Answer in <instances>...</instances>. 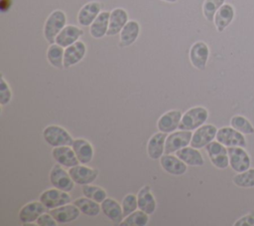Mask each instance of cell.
Masks as SVG:
<instances>
[{
  "instance_id": "52a82bcc",
  "label": "cell",
  "mask_w": 254,
  "mask_h": 226,
  "mask_svg": "<svg viewBox=\"0 0 254 226\" xmlns=\"http://www.w3.org/2000/svg\"><path fill=\"white\" fill-rule=\"evenodd\" d=\"M209 58V47L203 41L194 42L189 52V59L193 68L199 71H203L206 68V64Z\"/></svg>"
},
{
  "instance_id": "d6a6232c",
  "label": "cell",
  "mask_w": 254,
  "mask_h": 226,
  "mask_svg": "<svg viewBox=\"0 0 254 226\" xmlns=\"http://www.w3.org/2000/svg\"><path fill=\"white\" fill-rule=\"evenodd\" d=\"M233 183L241 188L254 187V168H249L243 172H238L232 178Z\"/></svg>"
},
{
  "instance_id": "74e56055",
  "label": "cell",
  "mask_w": 254,
  "mask_h": 226,
  "mask_svg": "<svg viewBox=\"0 0 254 226\" xmlns=\"http://www.w3.org/2000/svg\"><path fill=\"white\" fill-rule=\"evenodd\" d=\"M12 100V90L9 84L6 82L4 76H1V83H0V105L4 107L8 105Z\"/></svg>"
},
{
  "instance_id": "ffe728a7",
  "label": "cell",
  "mask_w": 254,
  "mask_h": 226,
  "mask_svg": "<svg viewBox=\"0 0 254 226\" xmlns=\"http://www.w3.org/2000/svg\"><path fill=\"white\" fill-rule=\"evenodd\" d=\"M101 212L115 225H119L124 219L121 203L112 197H106L101 203Z\"/></svg>"
},
{
  "instance_id": "ab89813d",
  "label": "cell",
  "mask_w": 254,
  "mask_h": 226,
  "mask_svg": "<svg viewBox=\"0 0 254 226\" xmlns=\"http://www.w3.org/2000/svg\"><path fill=\"white\" fill-rule=\"evenodd\" d=\"M234 226H253L254 225V211L242 216L233 224Z\"/></svg>"
},
{
  "instance_id": "83f0119b",
  "label": "cell",
  "mask_w": 254,
  "mask_h": 226,
  "mask_svg": "<svg viewBox=\"0 0 254 226\" xmlns=\"http://www.w3.org/2000/svg\"><path fill=\"white\" fill-rule=\"evenodd\" d=\"M109 11H101L96 19L89 26V34L94 39H101L107 36L109 27Z\"/></svg>"
},
{
  "instance_id": "60d3db41",
  "label": "cell",
  "mask_w": 254,
  "mask_h": 226,
  "mask_svg": "<svg viewBox=\"0 0 254 226\" xmlns=\"http://www.w3.org/2000/svg\"><path fill=\"white\" fill-rule=\"evenodd\" d=\"M11 7V1L10 0H1V10L2 12H6Z\"/></svg>"
},
{
  "instance_id": "d590c367",
  "label": "cell",
  "mask_w": 254,
  "mask_h": 226,
  "mask_svg": "<svg viewBox=\"0 0 254 226\" xmlns=\"http://www.w3.org/2000/svg\"><path fill=\"white\" fill-rule=\"evenodd\" d=\"M225 3V0H204L202 3V14L208 22H213L217 10Z\"/></svg>"
},
{
  "instance_id": "5b68a950",
  "label": "cell",
  "mask_w": 254,
  "mask_h": 226,
  "mask_svg": "<svg viewBox=\"0 0 254 226\" xmlns=\"http://www.w3.org/2000/svg\"><path fill=\"white\" fill-rule=\"evenodd\" d=\"M49 179L51 184L59 188L61 190L69 192L73 189L74 187V181L72 180L68 170H65L64 167L59 163L56 162V164L52 167L50 174H49Z\"/></svg>"
},
{
  "instance_id": "44dd1931",
  "label": "cell",
  "mask_w": 254,
  "mask_h": 226,
  "mask_svg": "<svg viewBox=\"0 0 254 226\" xmlns=\"http://www.w3.org/2000/svg\"><path fill=\"white\" fill-rule=\"evenodd\" d=\"M79 163L88 164L91 162L94 156V148L90 141L85 138L78 137L74 138L71 145Z\"/></svg>"
},
{
  "instance_id": "9a60e30c",
  "label": "cell",
  "mask_w": 254,
  "mask_h": 226,
  "mask_svg": "<svg viewBox=\"0 0 254 226\" xmlns=\"http://www.w3.org/2000/svg\"><path fill=\"white\" fill-rule=\"evenodd\" d=\"M182 116L183 113L180 110H170L158 118L157 128L159 131L169 134L179 128Z\"/></svg>"
},
{
  "instance_id": "3957f363",
  "label": "cell",
  "mask_w": 254,
  "mask_h": 226,
  "mask_svg": "<svg viewBox=\"0 0 254 226\" xmlns=\"http://www.w3.org/2000/svg\"><path fill=\"white\" fill-rule=\"evenodd\" d=\"M43 137L45 141L52 147L64 145L71 146L74 140L67 129L58 124L47 125L43 129Z\"/></svg>"
},
{
  "instance_id": "4dcf8cb0",
  "label": "cell",
  "mask_w": 254,
  "mask_h": 226,
  "mask_svg": "<svg viewBox=\"0 0 254 226\" xmlns=\"http://www.w3.org/2000/svg\"><path fill=\"white\" fill-rule=\"evenodd\" d=\"M64 48H63L57 43L50 44L47 50V60L52 67L59 70H63L64 69Z\"/></svg>"
},
{
  "instance_id": "30bf717a",
  "label": "cell",
  "mask_w": 254,
  "mask_h": 226,
  "mask_svg": "<svg viewBox=\"0 0 254 226\" xmlns=\"http://www.w3.org/2000/svg\"><path fill=\"white\" fill-rule=\"evenodd\" d=\"M217 133V128L215 125L211 123H204L197 127L192 132L190 146L195 147L197 149L205 147L208 143L213 141Z\"/></svg>"
},
{
  "instance_id": "f546056e",
  "label": "cell",
  "mask_w": 254,
  "mask_h": 226,
  "mask_svg": "<svg viewBox=\"0 0 254 226\" xmlns=\"http://www.w3.org/2000/svg\"><path fill=\"white\" fill-rule=\"evenodd\" d=\"M80 210L82 214L88 217H95L99 215L101 212V206L100 203L96 202L93 199H90L86 196L83 197H78L72 201Z\"/></svg>"
},
{
  "instance_id": "e575fe53",
  "label": "cell",
  "mask_w": 254,
  "mask_h": 226,
  "mask_svg": "<svg viewBox=\"0 0 254 226\" xmlns=\"http://www.w3.org/2000/svg\"><path fill=\"white\" fill-rule=\"evenodd\" d=\"M230 125L243 134L254 133V126L243 115H233L230 119Z\"/></svg>"
},
{
  "instance_id": "ba28073f",
  "label": "cell",
  "mask_w": 254,
  "mask_h": 226,
  "mask_svg": "<svg viewBox=\"0 0 254 226\" xmlns=\"http://www.w3.org/2000/svg\"><path fill=\"white\" fill-rule=\"evenodd\" d=\"M192 132L190 130L179 129L167 135L165 153H176L179 149L190 144Z\"/></svg>"
},
{
  "instance_id": "7a4b0ae2",
  "label": "cell",
  "mask_w": 254,
  "mask_h": 226,
  "mask_svg": "<svg viewBox=\"0 0 254 226\" xmlns=\"http://www.w3.org/2000/svg\"><path fill=\"white\" fill-rule=\"evenodd\" d=\"M208 118V111L201 106H195L189 109L183 113L179 129L193 131L206 122Z\"/></svg>"
},
{
  "instance_id": "1f68e13d",
  "label": "cell",
  "mask_w": 254,
  "mask_h": 226,
  "mask_svg": "<svg viewBox=\"0 0 254 226\" xmlns=\"http://www.w3.org/2000/svg\"><path fill=\"white\" fill-rule=\"evenodd\" d=\"M149 216L146 212L137 209L124 217L119 226H146L149 223Z\"/></svg>"
},
{
  "instance_id": "2e32d148",
  "label": "cell",
  "mask_w": 254,
  "mask_h": 226,
  "mask_svg": "<svg viewBox=\"0 0 254 226\" xmlns=\"http://www.w3.org/2000/svg\"><path fill=\"white\" fill-rule=\"evenodd\" d=\"M159 160L163 170L171 175L180 176L188 170V165L174 153H164Z\"/></svg>"
},
{
  "instance_id": "8fae6325",
  "label": "cell",
  "mask_w": 254,
  "mask_h": 226,
  "mask_svg": "<svg viewBox=\"0 0 254 226\" xmlns=\"http://www.w3.org/2000/svg\"><path fill=\"white\" fill-rule=\"evenodd\" d=\"M48 210L49 209L40 200H34L21 207L18 217L23 224H32L35 223L43 213L48 212Z\"/></svg>"
},
{
  "instance_id": "9c48e42d",
  "label": "cell",
  "mask_w": 254,
  "mask_h": 226,
  "mask_svg": "<svg viewBox=\"0 0 254 226\" xmlns=\"http://www.w3.org/2000/svg\"><path fill=\"white\" fill-rule=\"evenodd\" d=\"M215 139L225 145L226 147L232 146H240L245 148L246 147V139L240 131L236 130L232 126H224L217 129V133Z\"/></svg>"
},
{
  "instance_id": "6da1fadb",
  "label": "cell",
  "mask_w": 254,
  "mask_h": 226,
  "mask_svg": "<svg viewBox=\"0 0 254 226\" xmlns=\"http://www.w3.org/2000/svg\"><path fill=\"white\" fill-rule=\"evenodd\" d=\"M65 25L66 14L61 9H56L52 11L47 17L43 27V34L45 40L49 44L55 43L57 36L64 28Z\"/></svg>"
},
{
  "instance_id": "5bb4252c",
  "label": "cell",
  "mask_w": 254,
  "mask_h": 226,
  "mask_svg": "<svg viewBox=\"0 0 254 226\" xmlns=\"http://www.w3.org/2000/svg\"><path fill=\"white\" fill-rule=\"evenodd\" d=\"M86 51H87L86 45L81 40H78L72 45L64 48V69H68L72 66H75L79 62H81L85 57Z\"/></svg>"
},
{
  "instance_id": "8992f818",
  "label": "cell",
  "mask_w": 254,
  "mask_h": 226,
  "mask_svg": "<svg viewBox=\"0 0 254 226\" xmlns=\"http://www.w3.org/2000/svg\"><path fill=\"white\" fill-rule=\"evenodd\" d=\"M205 151L211 164L218 169H225L229 166L228 151L225 145L216 141H211L205 147Z\"/></svg>"
},
{
  "instance_id": "d6986e66",
  "label": "cell",
  "mask_w": 254,
  "mask_h": 226,
  "mask_svg": "<svg viewBox=\"0 0 254 226\" xmlns=\"http://www.w3.org/2000/svg\"><path fill=\"white\" fill-rule=\"evenodd\" d=\"M52 157L55 161L64 167H72L79 164V161L72 149L69 145L57 146L52 149Z\"/></svg>"
},
{
  "instance_id": "7c38bea8",
  "label": "cell",
  "mask_w": 254,
  "mask_h": 226,
  "mask_svg": "<svg viewBox=\"0 0 254 226\" xmlns=\"http://www.w3.org/2000/svg\"><path fill=\"white\" fill-rule=\"evenodd\" d=\"M228 157H229V166L235 172H243L250 168L251 160L248 153L243 147L232 146L227 147Z\"/></svg>"
},
{
  "instance_id": "f35d334b",
  "label": "cell",
  "mask_w": 254,
  "mask_h": 226,
  "mask_svg": "<svg viewBox=\"0 0 254 226\" xmlns=\"http://www.w3.org/2000/svg\"><path fill=\"white\" fill-rule=\"evenodd\" d=\"M38 226H57L59 223L50 212L43 213L35 222Z\"/></svg>"
},
{
  "instance_id": "b9f144b4",
  "label": "cell",
  "mask_w": 254,
  "mask_h": 226,
  "mask_svg": "<svg viewBox=\"0 0 254 226\" xmlns=\"http://www.w3.org/2000/svg\"><path fill=\"white\" fill-rule=\"evenodd\" d=\"M164 2H167V3H176L178 0H162Z\"/></svg>"
},
{
  "instance_id": "836d02e7",
  "label": "cell",
  "mask_w": 254,
  "mask_h": 226,
  "mask_svg": "<svg viewBox=\"0 0 254 226\" xmlns=\"http://www.w3.org/2000/svg\"><path fill=\"white\" fill-rule=\"evenodd\" d=\"M81 191H82L83 196L93 199L98 203H101L107 197V193L102 187L97 186V185H92L91 183L82 185Z\"/></svg>"
},
{
  "instance_id": "cb8c5ba5",
  "label": "cell",
  "mask_w": 254,
  "mask_h": 226,
  "mask_svg": "<svg viewBox=\"0 0 254 226\" xmlns=\"http://www.w3.org/2000/svg\"><path fill=\"white\" fill-rule=\"evenodd\" d=\"M137 201H138V209L146 212L149 215L155 213L157 209V201L152 193L151 186L146 184L142 186L137 193Z\"/></svg>"
},
{
  "instance_id": "ac0fdd59",
  "label": "cell",
  "mask_w": 254,
  "mask_h": 226,
  "mask_svg": "<svg viewBox=\"0 0 254 226\" xmlns=\"http://www.w3.org/2000/svg\"><path fill=\"white\" fill-rule=\"evenodd\" d=\"M59 224H67L75 221L81 213L78 207L72 202L49 210Z\"/></svg>"
},
{
  "instance_id": "e0dca14e",
  "label": "cell",
  "mask_w": 254,
  "mask_h": 226,
  "mask_svg": "<svg viewBox=\"0 0 254 226\" xmlns=\"http://www.w3.org/2000/svg\"><path fill=\"white\" fill-rule=\"evenodd\" d=\"M102 11V3L99 1H89L85 3L77 12V22L82 27H89Z\"/></svg>"
},
{
  "instance_id": "277c9868",
  "label": "cell",
  "mask_w": 254,
  "mask_h": 226,
  "mask_svg": "<svg viewBox=\"0 0 254 226\" xmlns=\"http://www.w3.org/2000/svg\"><path fill=\"white\" fill-rule=\"evenodd\" d=\"M39 200L49 209H54L62 205L71 202V196L68 192L61 190L56 187L48 188L44 190L39 197Z\"/></svg>"
},
{
  "instance_id": "484cf974",
  "label": "cell",
  "mask_w": 254,
  "mask_h": 226,
  "mask_svg": "<svg viewBox=\"0 0 254 226\" xmlns=\"http://www.w3.org/2000/svg\"><path fill=\"white\" fill-rule=\"evenodd\" d=\"M83 34L84 32L80 27L76 25H65L57 36L55 43L59 44L63 48H66L78 41Z\"/></svg>"
},
{
  "instance_id": "7402d4cb",
  "label": "cell",
  "mask_w": 254,
  "mask_h": 226,
  "mask_svg": "<svg viewBox=\"0 0 254 226\" xmlns=\"http://www.w3.org/2000/svg\"><path fill=\"white\" fill-rule=\"evenodd\" d=\"M128 21V12L124 8L117 7L111 10L109 16V27L107 31V36L118 35Z\"/></svg>"
},
{
  "instance_id": "4fadbf2b",
  "label": "cell",
  "mask_w": 254,
  "mask_h": 226,
  "mask_svg": "<svg viewBox=\"0 0 254 226\" xmlns=\"http://www.w3.org/2000/svg\"><path fill=\"white\" fill-rule=\"evenodd\" d=\"M68 172L72 180L74 181V183L81 186L92 183L93 181L96 180L99 174L98 169L89 167L86 164H81V163L75 166L69 167Z\"/></svg>"
},
{
  "instance_id": "d4e9b609",
  "label": "cell",
  "mask_w": 254,
  "mask_h": 226,
  "mask_svg": "<svg viewBox=\"0 0 254 226\" xmlns=\"http://www.w3.org/2000/svg\"><path fill=\"white\" fill-rule=\"evenodd\" d=\"M235 16V9L229 3H224L215 13L213 23L217 32H223L233 21Z\"/></svg>"
},
{
  "instance_id": "f1b7e54d",
  "label": "cell",
  "mask_w": 254,
  "mask_h": 226,
  "mask_svg": "<svg viewBox=\"0 0 254 226\" xmlns=\"http://www.w3.org/2000/svg\"><path fill=\"white\" fill-rule=\"evenodd\" d=\"M175 154L180 157L188 166H201L204 164V159L200 151L190 145L179 149Z\"/></svg>"
},
{
  "instance_id": "8d00e7d4",
  "label": "cell",
  "mask_w": 254,
  "mask_h": 226,
  "mask_svg": "<svg viewBox=\"0 0 254 226\" xmlns=\"http://www.w3.org/2000/svg\"><path fill=\"white\" fill-rule=\"evenodd\" d=\"M121 206L123 210V215L126 217L127 215L131 214L132 212L136 211L138 209V201H137V195L133 193H128L126 194L122 201H121Z\"/></svg>"
},
{
  "instance_id": "603a6c76",
  "label": "cell",
  "mask_w": 254,
  "mask_h": 226,
  "mask_svg": "<svg viewBox=\"0 0 254 226\" xmlns=\"http://www.w3.org/2000/svg\"><path fill=\"white\" fill-rule=\"evenodd\" d=\"M140 24L136 20H129L119 33V47L126 48L133 45L140 35Z\"/></svg>"
},
{
  "instance_id": "4316f807",
  "label": "cell",
  "mask_w": 254,
  "mask_h": 226,
  "mask_svg": "<svg viewBox=\"0 0 254 226\" xmlns=\"http://www.w3.org/2000/svg\"><path fill=\"white\" fill-rule=\"evenodd\" d=\"M167 133L159 131L154 133L147 143V154L153 160H158L165 153Z\"/></svg>"
}]
</instances>
